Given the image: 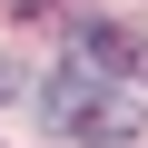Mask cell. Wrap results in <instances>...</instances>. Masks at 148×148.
Instances as JSON below:
<instances>
[{
  "mask_svg": "<svg viewBox=\"0 0 148 148\" xmlns=\"http://www.w3.org/2000/svg\"><path fill=\"white\" fill-rule=\"evenodd\" d=\"M40 119L59 138H79V148H128L138 138V109L119 99V79H99V69H79V59H69L59 79H40Z\"/></svg>",
  "mask_w": 148,
  "mask_h": 148,
  "instance_id": "1",
  "label": "cell"
},
{
  "mask_svg": "<svg viewBox=\"0 0 148 148\" xmlns=\"http://www.w3.org/2000/svg\"><path fill=\"white\" fill-rule=\"evenodd\" d=\"M69 49H79V69H99V79H128V30H109V20H79V30H69Z\"/></svg>",
  "mask_w": 148,
  "mask_h": 148,
  "instance_id": "2",
  "label": "cell"
},
{
  "mask_svg": "<svg viewBox=\"0 0 148 148\" xmlns=\"http://www.w3.org/2000/svg\"><path fill=\"white\" fill-rule=\"evenodd\" d=\"M128 69H138V79H148V49H128Z\"/></svg>",
  "mask_w": 148,
  "mask_h": 148,
  "instance_id": "3",
  "label": "cell"
},
{
  "mask_svg": "<svg viewBox=\"0 0 148 148\" xmlns=\"http://www.w3.org/2000/svg\"><path fill=\"white\" fill-rule=\"evenodd\" d=\"M0 99H10V79H0Z\"/></svg>",
  "mask_w": 148,
  "mask_h": 148,
  "instance_id": "4",
  "label": "cell"
}]
</instances>
